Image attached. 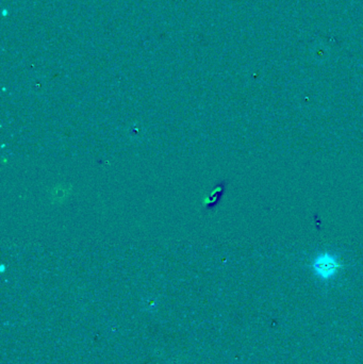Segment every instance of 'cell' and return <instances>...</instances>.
Segmentation results:
<instances>
[{"label":"cell","instance_id":"obj_1","mask_svg":"<svg viewBox=\"0 0 363 364\" xmlns=\"http://www.w3.org/2000/svg\"><path fill=\"white\" fill-rule=\"evenodd\" d=\"M342 267L340 259L335 255L324 253L318 255L312 262V269L321 280H330L336 277Z\"/></svg>","mask_w":363,"mask_h":364}]
</instances>
